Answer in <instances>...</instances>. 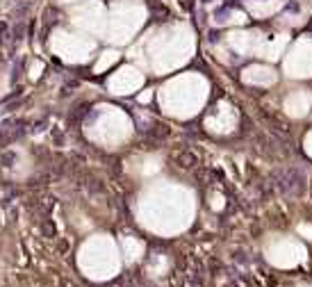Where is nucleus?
<instances>
[{"label":"nucleus","instance_id":"nucleus-1","mask_svg":"<svg viewBox=\"0 0 312 287\" xmlns=\"http://www.w3.org/2000/svg\"><path fill=\"white\" fill-rule=\"evenodd\" d=\"M273 182L278 192L285 196H303L308 187V176L299 166H289V169H278L273 173Z\"/></svg>","mask_w":312,"mask_h":287},{"label":"nucleus","instance_id":"nucleus-2","mask_svg":"<svg viewBox=\"0 0 312 287\" xmlns=\"http://www.w3.org/2000/svg\"><path fill=\"white\" fill-rule=\"evenodd\" d=\"M173 162L180 169H194L196 164H198V155L194 151H189V148H180V151L173 153Z\"/></svg>","mask_w":312,"mask_h":287},{"label":"nucleus","instance_id":"nucleus-3","mask_svg":"<svg viewBox=\"0 0 312 287\" xmlns=\"http://www.w3.org/2000/svg\"><path fill=\"white\" fill-rule=\"evenodd\" d=\"M148 135L155 137V139H164V137H169V128L166 125H153L148 130Z\"/></svg>","mask_w":312,"mask_h":287},{"label":"nucleus","instance_id":"nucleus-4","mask_svg":"<svg viewBox=\"0 0 312 287\" xmlns=\"http://www.w3.org/2000/svg\"><path fill=\"white\" fill-rule=\"evenodd\" d=\"M23 35H25V23L21 21V23H18V28H14V41L18 43V41L23 39Z\"/></svg>","mask_w":312,"mask_h":287},{"label":"nucleus","instance_id":"nucleus-5","mask_svg":"<svg viewBox=\"0 0 312 287\" xmlns=\"http://www.w3.org/2000/svg\"><path fill=\"white\" fill-rule=\"evenodd\" d=\"M2 162H5V166H12L9 162H14V153H5L2 155Z\"/></svg>","mask_w":312,"mask_h":287},{"label":"nucleus","instance_id":"nucleus-6","mask_svg":"<svg viewBox=\"0 0 312 287\" xmlns=\"http://www.w3.org/2000/svg\"><path fill=\"white\" fill-rule=\"evenodd\" d=\"M203 2H210V0H203Z\"/></svg>","mask_w":312,"mask_h":287},{"label":"nucleus","instance_id":"nucleus-7","mask_svg":"<svg viewBox=\"0 0 312 287\" xmlns=\"http://www.w3.org/2000/svg\"><path fill=\"white\" fill-rule=\"evenodd\" d=\"M310 194H312V192H310Z\"/></svg>","mask_w":312,"mask_h":287}]
</instances>
